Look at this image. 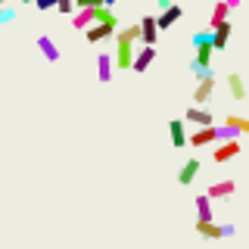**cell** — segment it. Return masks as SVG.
<instances>
[{
  "label": "cell",
  "instance_id": "cell-1",
  "mask_svg": "<svg viewBox=\"0 0 249 249\" xmlns=\"http://www.w3.org/2000/svg\"><path fill=\"white\" fill-rule=\"evenodd\" d=\"M134 53H137V50H134V41H128V37H119V35H115V50H112L115 66L128 72V69L134 66Z\"/></svg>",
  "mask_w": 249,
  "mask_h": 249
},
{
  "label": "cell",
  "instance_id": "cell-2",
  "mask_svg": "<svg viewBox=\"0 0 249 249\" xmlns=\"http://www.w3.org/2000/svg\"><path fill=\"white\" fill-rule=\"evenodd\" d=\"M233 224H212V221H196V233L199 237H209V240H221V237H233Z\"/></svg>",
  "mask_w": 249,
  "mask_h": 249
},
{
  "label": "cell",
  "instance_id": "cell-3",
  "mask_svg": "<svg viewBox=\"0 0 249 249\" xmlns=\"http://www.w3.org/2000/svg\"><path fill=\"white\" fill-rule=\"evenodd\" d=\"M187 143H190L193 150H199V146H209V143H218V124H202L196 134L187 137Z\"/></svg>",
  "mask_w": 249,
  "mask_h": 249
},
{
  "label": "cell",
  "instance_id": "cell-4",
  "mask_svg": "<svg viewBox=\"0 0 249 249\" xmlns=\"http://www.w3.org/2000/svg\"><path fill=\"white\" fill-rule=\"evenodd\" d=\"M181 16H184V6L181 3H171V6H165V10L156 16V25H159V31H168L175 22H181Z\"/></svg>",
  "mask_w": 249,
  "mask_h": 249
},
{
  "label": "cell",
  "instance_id": "cell-5",
  "mask_svg": "<svg viewBox=\"0 0 249 249\" xmlns=\"http://www.w3.org/2000/svg\"><path fill=\"white\" fill-rule=\"evenodd\" d=\"M233 156H240V137H231V140H218V150H212V159L215 162H228Z\"/></svg>",
  "mask_w": 249,
  "mask_h": 249
},
{
  "label": "cell",
  "instance_id": "cell-6",
  "mask_svg": "<svg viewBox=\"0 0 249 249\" xmlns=\"http://www.w3.org/2000/svg\"><path fill=\"white\" fill-rule=\"evenodd\" d=\"M93 22H97V6H78L72 13V28H78V31L90 28Z\"/></svg>",
  "mask_w": 249,
  "mask_h": 249
},
{
  "label": "cell",
  "instance_id": "cell-7",
  "mask_svg": "<svg viewBox=\"0 0 249 249\" xmlns=\"http://www.w3.org/2000/svg\"><path fill=\"white\" fill-rule=\"evenodd\" d=\"M212 93H215V75L199 78V81H196V90H193V103L206 106L209 100H212Z\"/></svg>",
  "mask_w": 249,
  "mask_h": 249
},
{
  "label": "cell",
  "instance_id": "cell-8",
  "mask_svg": "<svg viewBox=\"0 0 249 249\" xmlns=\"http://www.w3.org/2000/svg\"><path fill=\"white\" fill-rule=\"evenodd\" d=\"M153 59H156V44H143L140 50L134 53V72H146V69L153 66Z\"/></svg>",
  "mask_w": 249,
  "mask_h": 249
},
{
  "label": "cell",
  "instance_id": "cell-9",
  "mask_svg": "<svg viewBox=\"0 0 249 249\" xmlns=\"http://www.w3.org/2000/svg\"><path fill=\"white\" fill-rule=\"evenodd\" d=\"M184 122H190V124H196V128H202V124H212V112H209L206 106H199V103H193L190 109L184 112Z\"/></svg>",
  "mask_w": 249,
  "mask_h": 249
},
{
  "label": "cell",
  "instance_id": "cell-10",
  "mask_svg": "<svg viewBox=\"0 0 249 249\" xmlns=\"http://www.w3.org/2000/svg\"><path fill=\"white\" fill-rule=\"evenodd\" d=\"M84 35H88V41H90V44H100V41H109V37H115V25L97 22V25L84 28Z\"/></svg>",
  "mask_w": 249,
  "mask_h": 249
},
{
  "label": "cell",
  "instance_id": "cell-11",
  "mask_svg": "<svg viewBox=\"0 0 249 249\" xmlns=\"http://www.w3.org/2000/svg\"><path fill=\"white\" fill-rule=\"evenodd\" d=\"M112 69H115V56H112V53H100V56H97V78H100V81H112Z\"/></svg>",
  "mask_w": 249,
  "mask_h": 249
},
{
  "label": "cell",
  "instance_id": "cell-12",
  "mask_svg": "<svg viewBox=\"0 0 249 249\" xmlns=\"http://www.w3.org/2000/svg\"><path fill=\"white\" fill-rule=\"evenodd\" d=\"M156 37H159L156 16H143V19H140V41H143V44H156Z\"/></svg>",
  "mask_w": 249,
  "mask_h": 249
},
{
  "label": "cell",
  "instance_id": "cell-13",
  "mask_svg": "<svg viewBox=\"0 0 249 249\" xmlns=\"http://www.w3.org/2000/svg\"><path fill=\"white\" fill-rule=\"evenodd\" d=\"M196 175H199V159H187L184 165H181V171H178V184H181V187L193 184V181H196Z\"/></svg>",
  "mask_w": 249,
  "mask_h": 249
},
{
  "label": "cell",
  "instance_id": "cell-14",
  "mask_svg": "<svg viewBox=\"0 0 249 249\" xmlns=\"http://www.w3.org/2000/svg\"><path fill=\"white\" fill-rule=\"evenodd\" d=\"M231 31H233L231 19H224L221 25H215V28H212V41H215V50H224V47H228V41H231Z\"/></svg>",
  "mask_w": 249,
  "mask_h": 249
},
{
  "label": "cell",
  "instance_id": "cell-15",
  "mask_svg": "<svg viewBox=\"0 0 249 249\" xmlns=\"http://www.w3.org/2000/svg\"><path fill=\"white\" fill-rule=\"evenodd\" d=\"M37 50L44 53L47 62H59V47H56V41H53V37L41 35V37H37Z\"/></svg>",
  "mask_w": 249,
  "mask_h": 249
},
{
  "label": "cell",
  "instance_id": "cell-16",
  "mask_svg": "<svg viewBox=\"0 0 249 249\" xmlns=\"http://www.w3.org/2000/svg\"><path fill=\"white\" fill-rule=\"evenodd\" d=\"M206 193H209L212 199H228V196H233V193H237V184H233V181H215Z\"/></svg>",
  "mask_w": 249,
  "mask_h": 249
},
{
  "label": "cell",
  "instance_id": "cell-17",
  "mask_svg": "<svg viewBox=\"0 0 249 249\" xmlns=\"http://www.w3.org/2000/svg\"><path fill=\"white\" fill-rule=\"evenodd\" d=\"M168 134H171V143H175L178 150H184V146H187V128H184L181 119L168 122Z\"/></svg>",
  "mask_w": 249,
  "mask_h": 249
},
{
  "label": "cell",
  "instance_id": "cell-18",
  "mask_svg": "<svg viewBox=\"0 0 249 249\" xmlns=\"http://www.w3.org/2000/svg\"><path fill=\"white\" fill-rule=\"evenodd\" d=\"M193 206H196V221H212V196H209V193L196 196Z\"/></svg>",
  "mask_w": 249,
  "mask_h": 249
},
{
  "label": "cell",
  "instance_id": "cell-19",
  "mask_svg": "<svg viewBox=\"0 0 249 249\" xmlns=\"http://www.w3.org/2000/svg\"><path fill=\"white\" fill-rule=\"evenodd\" d=\"M228 90H231L233 100H246V84H243V78H240L237 72L228 75Z\"/></svg>",
  "mask_w": 249,
  "mask_h": 249
},
{
  "label": "cell",
  "instance_id": "cell-20",
  "mask_svg": "<svg viewBox=\"0 0 249 249\" xmlns=\"http://www.w3.org/2000/svg\"><path fill=\"white\" fill-rule=\"evenodd\" d=\"M224 19H231V6L224 3V0H218V3H215V10H212V16H209V28L221 25Z\"/></svg>",
  "mask_w": 249,
  "mask_h": 249
},
{
  "label": "cell",
  "instance_id": "cell-21",
  "mask_svg": "<svg viewBox=\"0 0 249 249\" xmlns=\"http://www.w3.org/2000/svg\"><path fill=\"white\" fill-rule=\"evenodd\" d=\"M190 72H193V78H196V81H199V78H209V75H215V72H212V66H202V62H196V59L190 62Z\"/></svg>",
  "mask_w": 249,
  "mask_h": 249
},
{
  "label": "cell",
  "instance_id": "cell-22",
  "mask_svg": "<svg viewBox=\"0 0 249 249\" xmlns=\"http://www.w3.org/2000/svg\"><path fill=\"white\" fill-rule=\"evenodd\" d=\"M228 124H233L240 134H249V119H243V115H228Z\"/></svg>",
  "mask_w": 249,
  "mask_h": 249
},
{
  "label": "cell",
  "instance_id": "cell-23",
  "mask_svg": "<svg viewBox=\"0 0 249 249\" xmlns=\"http://www.w3.org/2000/svg\"><path fill=\"white\" fill-rule=\"evenodd\" d=\"M16 19V10H13V6H0V25H6V22H13Z\"/></svg>",
  "mask_w": 249,
  "mask_h": 249
},
{
  "label": "cell",
  "instance_id": "cell-24",
  "mask_svg": "<svg viewBox=\"0 0 249 249\" xmlns=\"http://www.w3.org/2000/svg\"><path fill=\"white\" fill-rule=\"evenodd\" d=\"M56 3H59V0H35V6H37V10H41V13L53 10V6H56Z\"/></svg>",
  "mask_w": 249,
  "mask_h": 249
},
{
  "label": "cell",
  "instance_id": "cell-25",
  "mask_svg": "<svg viewBox=\"0 0 249 249\" xmlns=\"http://www.w3.org/2000/svg\"><path fill=\"white\" fill-rule=\"evenodd\" d=\"M75 6H103V0H75Z\"/></svg>",
  "mask_w": 249,
  "mask_h": 249
},
{
  "label": "cell",
  "instance_id": "cell-26",
  "mask_svg": "<svg viewBox=\"0 0 249 249\" xmlns=\"http://www.w3.org/2000/svg\"><path fill=\"white\" fill-rule=\"evenodd\" d=\"M175 3V0H156V6H159V10H165V6H171Z\"/></svg>",
  "mask_w": 249,
  "mask_h": 249
},
{
  "label": "cell",
  "instance_id": "cell-27",
  "mask_svg": "<svg viewBox=\"0 0 249 249\" xmlns=\"http://www.w3.org/2000/svg\"><path fill=\"white\" fill-rule=\"evenodd\" d=\"M224 3H228L231 10H237V6H240V0H224Z\"/></svg>",
  "mask_w": 249,
  "mask_h": 249
},
{
  "label": "cell",
  "instance_id": "cell-28",
  "mask_svg": "<svg viewBox=\"0 0 249 249\" xmlns=\"http://www.w3.org/2000/svg\"><path fill=\"white\" fill-rule=\"evenodd\" d=\"M103 3H106V6H112V3H115V0H103Z\"/></svg>",
  "mask_w": 249,
  "mask_h": 249
},
{
  "label": "cell",
  "instance_id": "cell-29",
  "mask_svg": "<svg viewBox=\"0 0 249 249\" xmlns=\"http://www.w3.org/2000/svg\"><path fill=\"white\" fill-rule=\"evenodd\" d=\"M19 3H31V0H19Z\"/></svg>",
  "mask_w": 249,
  "mask_h": 249
},
{
  "label": "cell",
  "instance_id": "cell-30",
  "mask_svg": "<svg viewBox=\"0 0 249 249\" xmlns=\"http://www.w3.org/2000/svg\"><path fill=\"white\" fill-rule=\"evenodd\" d=\"M3 3H6V0H0V6H3Z\"/></svg>",
  "mask_w": 249,
  "mask_h": 249
}]
</instances>
